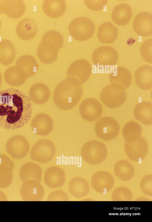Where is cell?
<instances>
[{
  "label": "cell",
  "mask_w": 152,
  "mask_h": 222,
  "mask_svg": "<svg viewBox=\"0 0 152 222\" xmlns=\"http://www.w3.org/2000/svg\"><path fill=\"white\" fill-rule=\"evenodd\" d=\"M92 68L89 62L84 59L73 62L68 68L67 77L73 79L80 84L86 82L90 77Z\"/></svg>",
  "instance_id": "ba28073f"
},
{
  "label": "cell",
  "mask_w": 152,
  "mask_h": 222,
  "mask_svg": "<svg viewBox=\"0 0 152 222\" xmlns=\"http://www.w3.org/2000/svg\"><path fill=\"white\" fill-rule=\"evenodd\" d=\"M135 82L137 86L143 90L152 87V67L145 65L139 67L134 73Z\"/></svg>",
  "instance_id": "44dd1931"
},
{
  "label": "cell",
  "mask_w": 152,
  "mask_h": 222,
  "mask_svg": "<svg viewBox=\"0 0 152 222\" xmlns=\"http://www.w3.org/2000/svg\"><path fill=\"white\" fill-rule=\"evenodd\" d=\"M42 40L50 43L59 49L63 46L64 40L62 35L58 32L54 30L48 31L45 32Z\"/></svg>",
  "instance_id": "d6a6232c"
},
{
  "label": "cell",
  "mask_w": 152,
  "mask_h": 222,
  "mask_svg": "<svg viewBox=\"0 0 152 222\" xmlns=\"http://www.w3.org/2000/svg\"><path fill=\"white\" fill-rule=\"evenodd\" d=\"M107 154V149L105 145L96 140L86 142L83 145L81 150V155L83 159L91 164L101 162L104 160Z\"/></svg>",
  "instance_id": "3957f363"
},
{
  "label": "cell",
  "mask_w": 152,
  "mask_h": 222,
  "mask_svg": "<svg viewBox=\"0 0 152 222\" xmlns=\"http://www.w3.org/2000/svg\"><path fill=\"white\" fill-rule=\"evenodd\" d=\"M1 83H2L1 76V74L0 72V87L1 86Z\"/></svg>",
  "instance_id": "74e56055"
},
{
  "label": "cell",
  "mask_w": 152,
  "mask_h": 222,
  "mask_svg": "<svg viewBox=\"0 0 152 222\" xmlns=\"http://www.w3.org/2000/svg\"><path fill=\"white\" fill-rule=\"evenodd\" d=\"M16 65L20 67L29 77L35 74L38 68L37 61L33 56L28 55L22 56L16 60Z\"/></svg>",
  "instance_id": "1f68e13d"
},
{
  "label": "cell",
  "mask_w": 152,
  "mask_h": 222,
  "mask_svg": "<svg viewBox=\"0 0 152 222\" xmlns=\"http://www.w3.org/2000/svg\"><path fill=\"white\" fill-rule=\"evenodd\" d=\"M109 81L110 84L125 90L131 84V74L125 68L118 66L116 67L114 72L110 74Z\"/></svg>",
  "instance_id": "ac0fdd59"
},
{
  "label": "cell",
  "mask_w": 152,
  "mask_h": 222,
  "mask_svg": "<svg viewBox=\"0 0 152 222\" xmlns=\"http://www.w3.org/2000/svg\"><path fill=\"white\" fill-rule=\"evenodd\" d=\"M65 179L64 171L58 166L50 167L45 171L44 182L50 188L55 189L62 187L65 183Z\"/></svg>",
  "instance_id": "e0dca14e"
},
{
  "label": "cell",
  "mask_w": 152,
  "mask_h": 222,
  "mask_svg": "<svg viewBox=\"0 0 152 222\" xmlns=\"http://www.w3.org/2000/svg\"><path fill=\"white\" fill-rule=\"evenodd\" d=\"M132 12L131 8L127 4L121 3L116 6L112 11L111 18L117 25L124 26L131 19Z\"/></svg>",
  "instance_id": "7402d4cb"
},
{
  "label": "cell",
  "mask_w": 152,
  "mask_h": 222,
  "mask_svg": "<svg viewBox=\"0 0 152 222\" xmlns=\"http://www.w3.org/2000/svg\"><path fill=\"white\" fill-rule=\"evenodd\" d=\"M118 33L117 27L110 22H106L99 26L97 35L101 43H112L117 39Z\"/></svg>",
  "instance_id": "603a6c76"
},
{
  "label": "cell",
  "mask_w": 152,
  "mask_h": 222,
  "mask_svg": "<svg viewBox=\"0 0 152 222\" xmlns=\"http://www.w3.org/2000/svg\"><path fill=\"white\" fill-rule=\"evenodd\" d=\"M68 188L72 195L77 198L85 196L89 191L88 182L85 179L78 177L74 178L69 182Z\"/></svg>",
  "instance_id": "f1b7e54d"
},
{
  "label": "cell",
  "mask_w": 152,
  "mask_h": 222,
  "mask_svg": "<svg viewBox=\"0 0 152 222\" xmlns=\"http://www.w3.org/2000/svg\"><path fill=\"white\" fill-rule=\"evenodd\" d=\"M1 22L0 19V29L1 28Z\"/></svg>",
  "instance_id": "f35d334b"
},
{
  "label": "cell",
  "mask_w": 152,
  "mask_h": 222,
  "mask_svg": "<svg viewBox=\"0 0 152 222\" xmlns=\"http://www.w3.org/2000/svg\"><path fill=\"white\" fill-rule=\"evenodd\" d=\"M135 32L141 36L147 37L152 34V15L147 11L137 14L132 23Z\"/></svg>",
  "instance_id": "4fadbf2b"
},
{
  "label": "cell",
  "mask_w": 152,
  "mask_h": 222,
  "mask_svg": "<svg viewBox=\"0 0 152 222\" xmlns=\"http://www.w3.org/2000/svg\"><path fill=\"white\" fill-rule=\"evenodd\" d=\"M56 151L55 146L51 141L46 139L40 140L32 147L30 152L31 158L34 161L45 163L52 159Z\"/></svg>",
  "instance_id": "5b68a950"
},
{
  "label": "cell",
  "mask_w": 152,
  "mask_h": 222,
  "mask_svg": "<svg viewBox=\"0 0 152 222\" xmlns=\"http://www.w3.org/2000/svg\"><path fill=\"white\" fill-rule=\"evenodd\" d=\"M7 200V198L5 194L0 190V201H6Z\"/></svg>",
  "instance_id": "8d00e7d4"
},
{
  "label": "cell",
  "mask_w": 152,
  "mask_h": 222,
  "mask_svg": "<svg viewBox=\"0 0 152 222\" xmlns=\"http://www.w3.org/2000/svg\"><path fill=\"white\" fill-rule=\"evenodd\" d=\"M92 60L96 65H114L118 61V54L117 51L110 46L99 47L93 52Z\"/></svg>",
  "instance_id": "8fae6325"
},
{
  "label": "cell",
  "mask_w": 152,
  "mask_h": 222,
  "mask_svg": "<svg viewBox=\"0 0 152 222\" xmlns=\"http://www.w3.org/2000/svg\"><path fill=\"white\" fill-rule=\"evenodd\" d=\"M58 49L49 42L41 40L37 49V54L41 61L45 64H50L56 60Z\"/></svg>",
  "instance_id": "ffe728a7"
},
{
  "label": "cell",
  "mask_w": 152,
  "mask_h": 222,
  "mask_svg": "<svg viewBox=\"0 0 152 222\" xmlns=\"http://www.w3.org/2000/svg\"><path fill=\"white\" fill-rule=\"evenodd\" d=\"M140 52L143 59L151 64L152 63V39L146 40L142 44Z\"/></svg>",
  "instance_id": "836d02e7"
},
{
  "label": "cell",
  "mask_w": 152,
  "mask_h": 222,
  "mask_svg": "<svg viewBox=\"0 0 152 222\" xmlns=\"http://www.w3.org/2000/svg\"><path fill=\"white\" fill-rule=\"evenodd\" d=\"M120 130V126L117 121L110 116L102 117L96 122L94 126L96 135L105 141L114 139L118 135Z\"/></svg>",
  "instance_id": "8992f818"
},
{
  "label": "cell",
  "mask_w": 152,
  "mask_h": 222,
  "mask_svg": "<svg viewBox=\"0 0 152 222\" xmlns=\"http://www.w3.org/2000/svg\"><path fill=\"white\" fill-rule=\"evenodd\" d=\"M134 115L135 118L146 125L152 124V103L144 101L137 104L135 107Z\"/></svg>",
  "instance_id": "cb8c5ba5"
},
{
  "label": "cell",
  "mask_w": 152,
  "mask_h": 222,
  "mask_svg": "<svg viewBox=\"0 0 152 222\" xmlns=\"http://www.w3.org/2000/svg\"><path fill=\"white\" fill-rule=\"evenodd\" d=\"M14 165L10 161L0 158V188L8 187L13 179L12 171Z\"/></svg>",
  "instance_id": "83f0119b"
},
{
  "label": "cell",
  "mask_w": 152,
  "mask_h": 222,
  "mask_svg": "<svg viewBox=\"0 0 152 222\" xmlns=\"http://www.w3.org/2000/svg\"><path fill=\"white\" fill-rule=\"evenodd\" d=\"M15 56L14 46L10 41L2 39L0 41V62L5 65L11 64Z\"/></svg>",
  "instance_id": "f546056e"
},
{
  "label": "cell",
  "mask_w": 152,
  "mask_h": 222,
  "mask_svg": "<svg viewBox=\"0 0 152 222\" xmlns=\"http://www.w3.org/2000/svg\"><path fill=\"white\" fill-rule=\"evenodd\" d=\"M42 6L44 13L53 18L62 15L66 8V3L64 0H45L43 2Z\"/></svg>",
  "instance_id": "d4e9b609"
},
{
  "label": "cell",
  "mask_w": 152,
  "mask_h": 222,
  "mask_svg": "<svg viewBox=\"0 0 152 222\" xmlns=\"http://www.w3.org/2000/svg\"><path fill=\"white\" fill-rule=\"evenodd\" d=\"M48 201H68L69 198L67 194L62 190H55L51 192L47 198Z\"/></svg>",
  "instance_id": "e575fe53"
},
{
  "label": "cell",
  "mask_w": 152,
  "mask_h": 222,
  "mask_svg": "<svg viewBox=\"0 0 152 222\" xmlns=\"http://www.w3.org/2000/svg\"><path fill=\"white\" fill-rule=\"evenodd\" d=\"M103 111L102 105L93 98L85 99L79 106V112L82 118L89 122L98 120L102 115Z\"/></svg>",
  "instance_id": "30bf717a"
},
{
  "label": "cell",
  "mask_w": 152,
  "mask_h": 222,
  "mask_svg": "<svg viewBox=\"0 0 152 222\" xmlns=\"http://www.w3.org/2000/svg\"><path fill=\"white\" fill-rule=\"evenodd\" d=\"M95 29L93 21L89 18L83 16L74 19L69 26L71 36L79 41H84L91 38L93 35Z\"/></svg>",
  "instance_id": "277c9868"
},
{
  "label": "cell",
  "mask_w": 152,
  "mask_h": 222,
  "mask_svg": "<svg viewBox=\"0 0 152 222\" xmlns=\"http://www.w3.org/2000/svg\"><path fill=\"white\" fill-rule=\"evenodd\" d=\"M126 96L125 90L110 84L106 85L102 89L100 95L103 104L111 108L121 106L125 101Z\"/></svg>",
  "instance_id": "52a82bcc"
},
{
  "label": "cell",
  "mask_w": 152,
  "mask_h": 222,
  "mask_svg": "<svg viewBox=\"0 0 152 222\" xmlns=\"http://www.w3.org/2000/svg\"><path fill=\"white\" fill-rule=\"evenodd\" d=\"M16 32L21 39L29 40L36 35L38 31L37 25L35 21L30 18H25L20 20L17 24Z\"/></svg>",
  "instance_id": "d6986e66"
},
{
  "label": "cell",
  "mask_w": 152,
  "mask_h": 222,
  "mask_svg": "<svg viewBox=\"0 0 152 222\" xmlns=\"http://www.w3.org/2000/svg\"><path fill=\"white\" fill-rule=\"evenodd\" d=\"M142 132L140 125L136 122L132 121L128 122L124 125L122 134L126 142H131L141 137Z\"/></svg>",
  "instance_id": "4dcf8cb0"
},
{
  "label": "cell",
  "mask_w": 152,
  "mask_h": 222,
  "mask_svg": "<svg viewBox=\"0 0 152 222\" xmlns=\"http://www.w3.org/2000/svg\"><path fill=\"white\" fill-rule=\"evenodd\" d=\"M24 2L21 0H0V13L12 19H17L24 14Z\"/></svg>",
  "instance_id": "2e32d148"
},
{
  "label": "cell",
  "mask_w": 152,
  "mask_h": 222,
  "mask_svg": "<svg viewBox=\"0 0 152 222\" xmlns=\"http://www.w3.org/2000/svg\"><path fill=\"white\" fill-rule=\"evenodd\" d=\"M50 92L49 87L45 85L37 83L34 84L29 91V98L34 103L42 104L49 99Z\"/></svg>",
  "instance_id": "4316f807"
},
{
  "label": "cell",
  "mask_w": 152,
  "mask_h": 222,
  "mask_svg": "<svg viewBox=\"0 0 152 222\" xmlns=\"http://www.w3.org/2000/svg\"><path fill=\"white\" fill-rule=\"evenodd\" d=\"M81 85L75 80L68 77L61 81L54 92L53 100L56 106L65 110L74 107L83 95Z\"/></svg>",
  "instance_id": "7a4b0ae2"
},
{
  "label": "cell",
  "mask_w": 152,
  "mask_h": 222,
  "mask_svg": "<svg viewBox=\"0 0 152 222\" xmlns=\"http://www.w3.org/2000/svg\"><path fill=\"white\" fill-rule=\"evenodd\" d=\"M53 127V120L48 115L40 113L36 115L31 121L33 132L39 135L46 136L52 132Z\"/></svg>",
  "instance_id": "9a60e30c"
},
{
  "label": "cell",
  "mask_w": 152,
  "mask_h": 222,
  "mask_svg": "<svg viewBox=\"0 0 152 222\" xmlns=\"http://www.w3.org/2000/svg\"><path fill=\"white\" fill-rule=\"evenodd\" d=\"M32 113L30 99L23 92L10 88L0 90V127L9 130L22 127Z\"/></svg>",
  "instance_id": "6da1fadb"
},
{
  "label": "cell",
  "mask_w": 152,
  "mask_h": 222,
  "mask_svg": "<svg viewBox=\"0 0 152 222\" xmlns=\"http://www.w3.org/2000/svg\"><path fill=\"white\" fill-rule=\"evenodd\" d=\"M149 146L147 142L143 137L131 142H126L124 150L128 156L133 160H137L146 155Z\"/></svg>",
  "instance_id": "5bb4252c"
},
{
  "label": "cell",
  "mask_w": 152,
  "mask_h": 222,
  "mask_svg": "<svg viewBox=\"0 0 152 222\" xmlns=\"http://www.w3.org/2000/svg\"><path fill=\"white\" fill-rule=\"evenodd\" d=\"M20 196L25 201H39L43 198L45 191L40 182L34 180L23 182L21 187Z\"/></svg>",
  "instance_id": "7c38bea8"
},
{
  "label": "cell",
  "mask_w": 152,
  "mask_h": 222,
  "mask_svg": "<svg viewBox=\"0 0 152 222\" xmlns=\"http://www.w3.org/2000/svg\"><path fill=\"white\" fill-rule=\"evenodd\" d=\"M107 0H86L84 2L89 9L93 11L100 10L104 7L107 3Z\"/></svg>",
  "instance_id": "d590c367"
},
{
  "label": "cell",
  "mask_w": 152,
  "mask_h": 222,
  "mask_svg": "<svg viewBox=\"0 0 152 222\" xmlns=\"http://www.w3.org/2000/svg\"><path fill=\"white\" fill-rule=\"evenodd\" d=\"M42 171L37 164L33 162H27L21 167L19 176L21 181L34 180L40 182L42 177Z\"/></svg>",
  "instance_id": "484cf974"
},
{
  "label": "cell",
  "mask_w": 152,
  "mask_h": 222,
  "mask_svg": "<svg viewBox=\"0 0 152 222\" xmlns=\"http://www.w3.org/2000/svg\"><path fill=\"white\" fill-rule=\"evenodd\" d=\"M7 152L13 158L20 159L26 157L29 149L28 140L24 136L15 135L7 141L6 145Z\"/></svg>",
  "instance_id": "9c48e42d"
}]
</instances>
